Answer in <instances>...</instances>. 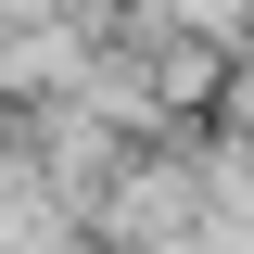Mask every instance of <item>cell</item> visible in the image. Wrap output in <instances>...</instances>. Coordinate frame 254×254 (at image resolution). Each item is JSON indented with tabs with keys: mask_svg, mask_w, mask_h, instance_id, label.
I'll return each mask as SVG.
<instances>
[{
	"mask_svg": "<svg viewBox=\"0 0 254 254\" xmlns=\"http://www.w3.org/2000/svg\"><path fill=\"white\" fill-rule=\"evenodd\" d=\"M190 229H203V153H140L115 178V203H102V242L115 254H178Z\"/></svg>",
	"mask_w": 254,
	"mask_h": 254,
	"instance_id": "6da1fadb",
	"label": "cell"
}]
</instances>
